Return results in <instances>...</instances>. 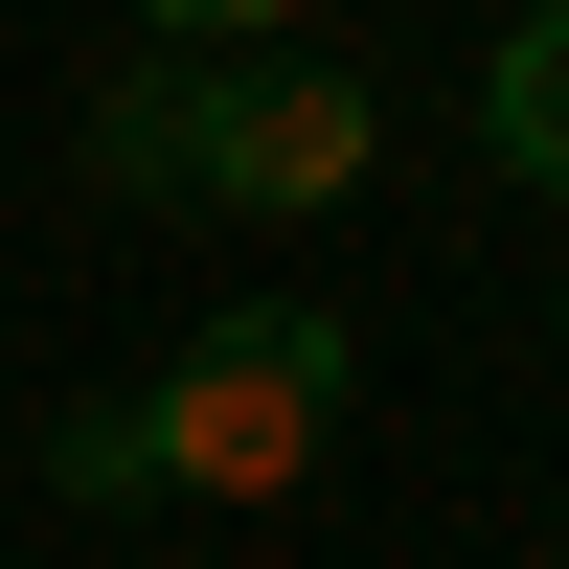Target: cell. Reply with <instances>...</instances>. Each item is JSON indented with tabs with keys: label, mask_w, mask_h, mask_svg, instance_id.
<instances>
[{
	"label": "cell",
	"mask_w": 569,
	"mask_h": 569,
	"mask_svg": "<svg viewBox=\"0 0 569 569\" xmlns=\"http://www.w3.org/2000/svg\"><path fill=\"white\" fill-rule=\"evenodd\" d=\"M388 91L319 69V46H182V69H114L91 91V182L114 206H342Z\"/></svg>",
	"instance_id": "cell-1"
},
{
	"label": "cell",
	"mask_w": 569,
	"mask_h": 569,
	"mask_svg": "<svg viewBox=\"0 0 569 569\" xmlns=\"http://www.w3.org/2000/svg\"><path fill=\"white\" fill-rule=\"evenodd\" d=\"M479 137H501V182H547V206H569V0H525V23H501Z\"/></svg>",
	"instance_id": "cell-3"
},
{
	"label": "cell",
	"mask_w": 569,
	"mask_h": 569,
	"mask_svg": "<svg viewBox=\"0 0 569 569\" xmlns=\"http://www.w3.org/2000/svg\"><path fill=\"white\" fill-rule=\"evenodd\" d=\"M46 479H69V501H160V479H137V410H69V433H46Z\"/></svg>",
	"instance_id": "cell-4"
},
{
	"label": "cell",
	"mask_w": 569,
	"mask_h": 569,
	"mask_svg": "<svg viewBox=\"0 0 569 569\" xmlns=\"http://www.w3.org/2000/svg\"><path fill=\"white\" fill-rule=\"evenodd\" d=\"M137 23H160V46H273L297 0H137Z\"/></svg>",
	"instance_id": "cell-5"
},
{
	"label": "cell",
	"mask_w": 569,
	"mask_h": 569,
	"mask_svg": "<svg viewBox=\"0 0 569 569\" xmlns=\"http://www.w3.org/2000/svg\"><path fill=\"white\" fill-rule=\"evenodd\" d=\"M342 319H297V297H228L206 342L137 388V479L160 501H273V479H319V433H342Z\"/></svg>",
	"instance_id": "cell-2"
}]
</instances>
